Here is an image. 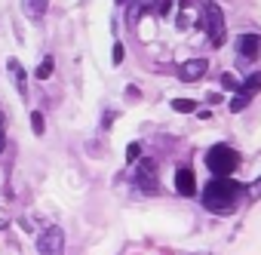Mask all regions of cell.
I'll use <instances>...</instances> for the list:
<instances>
[{
  "mask_svg": "<svg viewBox=\"0 0 261 255\" xmlns=\"http://www.w3.org/2000/svg\"><path fill=\"white\" fill-rule=\"evenodd\" d=\"M22 7H25L31 22H40L46 16V10H49V0H22Z\"/></svg>",
  "mask_w": 261,
  "mask_h": 255,
  "instance_id": "obj_10",
  "label": "cell"
},
{
  "mask_svg": "<svg viewBox=\"0 0 261 255\" xmlns=\"http://www.w3.org/2000/svg\"><path fill=\"white\" fill-rule=\"evenodd\" d=\"M206 166H209V172H212L215 178H230V172L240 166V157H237V151L227 148V145H212V148L206 151Z\"/></svg>",
  "mask_w": 261,
  "mask_h": 255,
  "instance_id": "obj_2",
  "label": "cell"
},
{
  "mask_svg": "<svg viewBox=\"0 0 261 255\" xmlns=\"http://www.w3.org/2000/svg\"><path fill=\"white\" fill-rule=\"evenodd\" d=\"M240 89H243V92H249V95H255V92L261 89V71H255V74H249V77H246V83H243Z\"/></svg>",
  "mask_w": 261,
  "mask_h": 255,
  "instance_id": "obj_12",
  "label": "cell"
},
{
  "mask_svg": "<svg viewBox=\"0 0 261 255\" xmlns=\"http://www.w3.org/2000/svg\"><path fill=\"white\" fill-rule=\"evenodd\" d=\"M37 255H65V231L59 224H49L37 237Z\"/></svg>",
  "mask_w": 261,
  "mask_h": 255,
  "instance_id": "obj_4",
  "label": "cell"
},
{
  "mask_svg": "<svg viewBox=\"0 0 261 255\" xmlns=\"http://www.w3.org/2000/svg\"><path fill=\"white\" fill-rule=\"evenodd\" d=\"M133 182H136V188L142 194H157V163L154 160H142L136 175H133Z\"/></svg>",
  "mask_w": 261,
  "mask_h": 255,
  "instance_id": "obj_6",
  "label": "cell"
},
{
  "mask_svg": "<svg viewBox=\"0 0 261 255\" xmlns=\"http://www.w3.org/2000/svg\"><path fill=\"white\" fill-rule=\"evenodd\" d=\"M221 86H224V89H237V80H233V74H224V77H221Z\"/></svg>",
  "mask_w": 261,
  "mask_h": 255,
  "instance_id": "obj_21",
  "label": "cell"
},
{
  "mask_svg": "<svg viewBox=\"0 0 261 255\" xmlns=\"http://www.w3.org/2000/svg\"><path fill=\"white\" fill-rule=\"evenodd\" d=\"M169 10H172L169 0H136V4L129 7V25H136L145 16H166Z\"/></svg>",
  "mask_w": 261,
  "mask_h": 255,
  "instance_id": "obj_5",
  "label": "cell"
},
{
  "mask_svg": "<svg viewBox=\"0 0 261 255\" xmlns=\"http://www.w3.org/2000/svg\"><path fill=\"white\" fill-rule=\"evenodd\" d=\"M237 53L246 62H255L261 56V34H240L237 37Z\"/></svg>",
  "mask_w": 261,
  "mask_h": 255,
  "instance_id": "obj_7",
  "label": "cell"
},
{
  "mask_svg": "<svg viewBox=\"0 0 261 255\" xmlns=\"http://www.w3.org/2000/svg\"><path fill=\"white\" fill-rule=\"evenodd\" d=\"M31 130H34V136H43V133H46V120H43V114H40V111H34V114H31Z\"/></svg>",
  "mask_w": 261,
  "mask_h": 255,
  "instance_id": "obj_16",
  "label": "cell"
},
{
  "mask_svg": "<svg viewBox=\"0 0 261 255\" xmlns=\"http://www.w3.org/2000/svg\"><path fill=\"white\" fill-rule=\"evenodd\" d=\"M172 111H178V114H194V111H197V101H194V98H175V101H172Z\"/></svg>",
  "mask_w": 261,
  "mask_h": 255,
  "instance_id": "obj_14",
  "label": "cell"
},
{
  "mask_svg": "<svg viewBox=\"0 0 261 255\" xmlns=\"http://www.w3.org/2000/svg\"><path fill=\"white\" fill-rule=\"evenodd\" d=\"M139 157H142V145H139V142H133V145L126 148V163H136Z\"/></svg>",
  "mask_w": 261,
  "mask_h": 255,
  "instance_id": "obj_17",
  "label": "cell"
},
{
  "mask_svg": "<svg viewBox=\"0 0 261 255\" xmlns=\"http://www.w3.org/2000/svg\"><path fill=\"white\" fill-rule=\"evenodd\" d=\"M111 59H114V65H120V62H123V43H114V53H111Z\"/></svg>",
  "mask_w": 261,
  "mask_h": 255,
  "instance_id": "obj_20",
  "label": "cell"
},
{
  "mask_svg": "<svg viewBox=\"0 0 261 255\" xmlns=\"http://www.w3.org/2000/svg\"><path fill=\"white\" fill-rule=\"evenodd\" d=\"M246 191H249V200H261V178H255Z\"/></svg>",
  "mask_w": 261,
  "mask_h": 255,
  "instance_id": "obj_18",
  "label": "cell"
},
{
  "mask_svg": "<svg viewBox=\"0 0 261 255\" xmlns=\"http://www.w3.org/2000/svg\"><path fill=\"white\" fill-rule=\"evenodd\" d=\"M117 4H129V0H117Z\"/></svg>",
  "mask_w": 261,
  "mask_h": 255,
  "instance_id": "obj_22",
  "label": "cell"
},
{
  "mask_svg": "<svg viewBox=\"0 0 261 255\" xmlns=\"http://www.w3.org/2000/svg\"><path fill=\"white\" fill-rule=\"evenodd\" d=\"M206 71H209V62H206V59H191V62L178 65V80H185V83H197Z\"/></svg>",
  "mask_w": 261,
  "mask_h": 255,
  "instance_id": "obj_8",
  "label": "cell"
},
{
  "mask_svg": "<svg viewBox=\"0 0 261 255\" xmlns=\"http://www.w3.org/2000/svg\"><path fill=\"white\" fill-rule=\"evenodd\" d=\"M249 101H252V95H249V92H243V89H240V92H237V95H233V98H230V105H227V108H230V111H233V114H237V111H243V108H246V105H249Z\"/></svg>",
  "mask_w": 261,
  "mask_h": 255,
  "instance_id": "obj_13",
  "label": "cell"
},
{
  "mask_svg": "<svg viewBox=\"0 0 261 255\" xmlns=\"http://www.w3.org/2000/svg\"><path fill=\"white\" fill-rule=\"evenodd\" d=\"M175 191L181 197H194L197 194V178H194V169L191 166H178L175 169Z\"/></svg>",
  "mask_w": 261,
  "mask_h": 255,
  "instance_id": "obj_9",
  "label": "cell"
},
{
  "mask_svg": "<svg viewBox=\"0 0 261 255\" xmlns=\"http://www.w3.org/2000/svg\"><path fill=\"white\" fill-rule=\"evenodd\" d=\"M4 148H7V120L0 114V154H4Z\"/></svg>",
  "mask_w": 261,
  "mask_h": 255,
  "instance_id": "obj_19",
  "label": "cell"
},
{
  "mask_svg": "<svg viewBox=\"0 0 261 255\" xmlns=\"http://www.w3.org/2000/svg\"><path fill=\"white\" fill-rule=\"evenodd\" d=\"M243 185L233 178H212L203 191V206L209 212H233L240 197H243Z\"/></svg>",
  "mask_w": 261,
  "mask_h": 255,
  "instance_id": "obj_1",
  "label": "cell"
},
{
  "mask_svg": "<svg viewBox=\"0 0 261 255\" xmlns=\"http://www.w3.org/2000/svg\"><path fill=\"white\" fill-rule=\"evenodd\" d=\"M7 68H10V74H13V80H16L19 92H22V95H28V80H25V68H22V62H19V59H10V62H7Z\"/></svg>",
  "mask_w": 261,
  "mask_h": 255,
  "instance_id": "obj_11",
  "label": "cell"
},
{
  "mask_svg": "<svg viewBox=\"0 0 261 255\" xmlns=\"http://www.w3.org/2000/svg\"><path fill=\"white\" fill-rule=\"evenodd\" d=\"M203 25H206V34H209V43L212 46H221L224 37H227V28H224V13L218 4L206 0L203 4Z\"/></svg>",
  "mask_w": 261,
  "mask_h": 255,
  "instance_id": "obj_3",
  "label": "cell"
},
{
  "mask_svg": "<svg viewBox=\"0 0 261 255\" xmlns=\"http://www.w3.org/2000/svg\"><path fill=\"white\" fill-rule=\"evenodd\" d=\"M53 65H56V62H53V56H46V59H43V62L37 65V71H34V77H37V80H46V77L53 74Z\"/></svg>",
  "mask_w": 261,
  "mask_h": 255,
  "instance_id": "obj_15",
  "label": "cell"
}]
</instances>
